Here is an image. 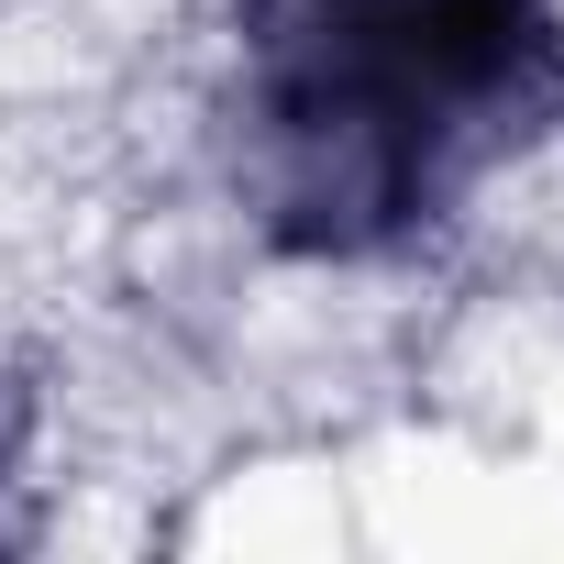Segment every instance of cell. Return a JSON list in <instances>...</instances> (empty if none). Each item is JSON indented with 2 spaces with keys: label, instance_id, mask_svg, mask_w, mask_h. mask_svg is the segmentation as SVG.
I'll return each instance as SVG.
<instances>
[{
  "label": "cell",
  "instance_id": "obj_1",
  "mask_svg": "<svg viewBox=\"0 0 564 564\" xmlns=\"http://www.w3.org/2000/svg\"><path fill=\"white\" fill-rule=\"evenodd\" d=\"M553 100V0H243V188L300 254L432 232Z\"/></svg>",
  "mask_w": 564,
  "mask_h": 564
}]
</instances>
